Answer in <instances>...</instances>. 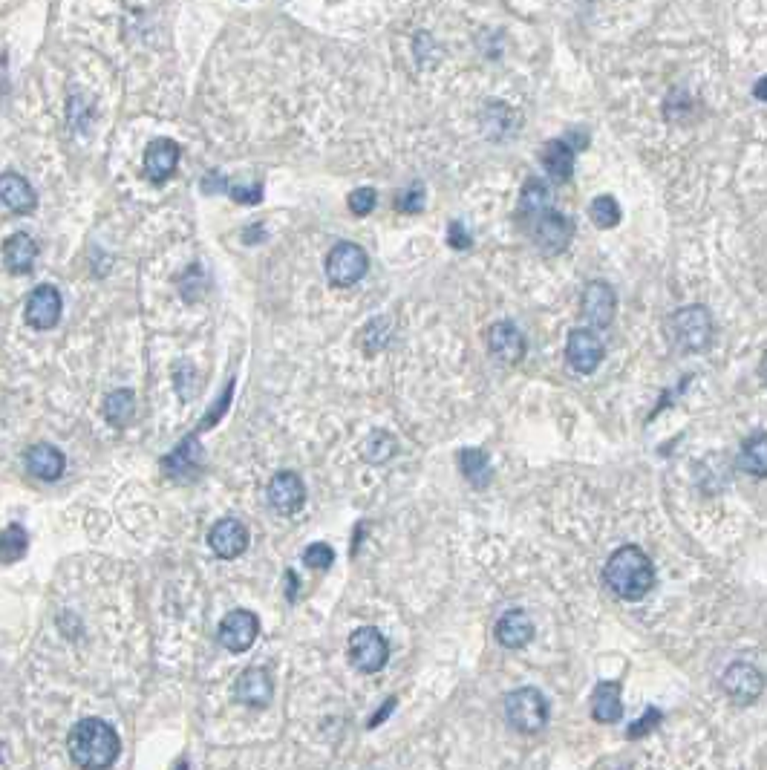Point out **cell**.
<instances>
[{
	"label": "cell",
	"instance_id": "cell-1",
	"mask_svg": "<svg viewBox=\"0 0 767 770\" xmlns=\"http://www.w3.org/2000/svg\"><path fill=\"white\" fill-rule=\"evenodd\" d=\"M70 759L81 770H107L119 759V733L104 719H84L70 730Z\"/></svg>",
	"mask_w": 767,
	"mask_h": 770
},
{
	"label": "cell",
	"instance_id": "cell-2",
	"mask_svg": "<svg viewBox=\"0 0 767 770\" xmlns=\"http://www.w3.org/2000/svg\"><path fill=\"white\" fill-rule=\"evenodd\" d=\"M603 580L620 600H644L655 586V569L641 548L623 546L609 557Z\"/></svg>",
	"mask_w": 767,
	"mask_h": 770
},
{
	"label": "cell",
	"instance_id": "cell-3",
	"mask_svg": "<svg viewBox=\"0 0 767 770\" xmlns=\"http://www.w3.org/2000/svg\"><path fill=\"white\" fill-rule=\"evenodd\" d=\"M669 344L681 352H704L713 344V318L704 306H684L667 318Z\"/></svg>",
	"mask_w": 767,
	"mask_h": 770
},
{
	"label": "cell",
	"instance_id": "cell-4",
	"mask_svg": "<svg viewBox=\"0 0 767 770\" xmlns=\"http://www.w3.org/2000/svg\"><path fill=\"white\" fill-rule=\"evenodd\" d=\"M505 716L520 733H540L548 721V701L534 687H520L505 696Z\"/></svg>",
	"mask_w": 767,
	"mask_h": 770
},
{
	"label": "cell",
	"instance_id": "cell-5",
	"mask_svg": "<svg viewBox=\"0 0 767 770\" xmlns=\"http://www.w3.org/2000/svg\"><path fill=\"white\" fill-rule=\"evenodd\" d=\"M367 272H370V257L355 243H338L326 254V277L338 289L355 286Z\"/></svg>",
	"mask_w": 767,
	"mask_h": 770
},
{
	"label": "cell",
	"instance_id": "cell-6",
	"mask_svg": "<svg viewBox=\"0 0 767 770\" xmlns=\"http://www.w3.org/2000/svg\"><path fill=\"white\" fill-rule=\"evenodd\" d=\"M349 658H352L355 670L370 675V672H378L387 667V661H390V644H387V638H384L378 629L364 626V629H358V632L349 638Z\"/></svg>",
	"mask_w": 767,
	"mask_h": 770
},
{
	"label": "cell",
	"instance_id": "cell-7",
	"mask_svg": "<svg viewBox=\"0 0 767 770\" xmlns=\"http://www.w3.org/2000/svg\"><path fill=\"white\" fill-rule=\"evenodd\" d=\"M537 243V249L545 251V254H560V251L569 249L571 237H574V223H571L566 214L560 211H545L543 217H537L531 225H525Z\"/></svg>",
	"mask_w": 767,
	"mask_h": 770
},
{
	"label": "cell",
	"instance_id": "cell-8",
	"mask_svg": "<svg viewBox=\"0 0 767 770\" xmlns=\"http://www.w3.org/2000/svg\"><path fill=\"white\" fill-rule=\"evenodd\" d=\"M603 355H606L603 341L594 335L592 329H571L569 341H566V358H569L574 373L592 375L600 367Z\"/></svg>",
	"mask_w": 767,
	"mask_h": 770
},
{
	"label": "cell",
	"instance_id": "cell-9",
	"mask_svg": "<svg viewBox=\"0 0 767 770\" xmlns=\"http://www.w3.org/2000/svg\"><path fill=\"white\" fill-rule=\"evenodd\" d=\"M257 635H260V621L248 609H234L231 615H225L223 623H220V632H217L220 644L228 652H246L254 646Z\"/></svg>",
	"mask_w": 767,
	"mask_h": 770
},
{
	"label": "cell",
	"instance_id": "cell-10",
	"mask_svg": "<svg viewBox=\"0 0 767 770\" xmlns=\"http://www.w3.org/2000/svg\"><path fill=\"white\" fill-rule=\"evenodd\" d=\"M61 292L52 283H41L29 292L26 298L24 318L32 329H52L61 321Z\"/></svg>",
	"mask_w": 767,
	"mask_h": 770
},
{
	"label": "cell",
	"instance_id": "cell-11",
	"mask_svg": "<svg viewBox=\"0 0 767 770\" xmlns=\"http://www.w3.org/2000/svg\"><path fill=\"white\" fill-rule=\"evenodd\" d=\"M615 309H618V295L609 283L592 280L583 289V318L592 323L594 329H606L615 321Z\"/></svg>",
	"mask_w": 767,
	"mask_h": 770
},
{
	"label": "cell",
	"instance_id": "cell-12",
	"mask_svg": "<svg viewBox=\"0 0 767 770\" xmlns=\"http://www.w3.org/2000/svg\"><path fill=\"white\" fill-rule=\"evenodd\" d=\"M488 349L502 364H520L528 352V341L517 323L499 321L488 329Z\"/></svg>",
	"mask_w": 767,
	"mask_h": 770
},
{
	"label": "cell",
	"instance_id": "cell-13",
	"mask_svg": "<svg viewBox=\"0 0 767 770\" xmlns=\"http://www.w3.org/2000/svg\"><path fill=\"white\" fill-rule=\"evenodd\" d=\"M724 693L733 698L736 704H753L756 698L762 696V672L756 670L753 664H730L724 672Z\"/></svg>",
	"mask_w": 767,
	"mask_h": 770
},
{
	"label": "cell",
	"instance_id": "cell-14",
	"mask_svg": "<svg viewBox=\"0 0 767 770\" xmlns=\"http://www.w3.org/2000/svg\"><path fill=\"white\" fill-rule=\"evenodd\" d=\"M303 502H306V488H303L297 473L280 471L269 482V505L277 514L292 517V514H297L303 508Z\"/></svg>",
	"mask_w": 767,
	"mask_h": 770
},
{
	"label": "cell",
	"instance_id": "cell-15",
	"mask_svg": "<svg viewBox=\"0 0 767 770\" xmlns=\"http://www.w3.org/2000/svg\"><path fill=\"white\" fill-rule=\"evenodd\" d=\"M208 546H211V551L217 557L234 560V557H240L248 548V528L240 520H234V517H225V520H220L208 531Z\"/></svg>",
	"mask_w": 767,
	"mask_h": 770
},
{
	"label": "cell",
	"instance_id": "cell-16",
	"mask_svg": "<svg viewBox=\"0 0 767 770\" xmlns=\"http://www.w3.org/2000/svg\"><path fill=\"white\" fill-rule=\"evenodd\" d=\"M179 156H182V150L174 139H153L145 148V176L153 185L168 182L176 174Z\"/></svg>",
	"mask_w": 767,
	"mask_h": 770
},
{
	"label": "cell",
	"instance_id": "cell-17",
	"mask_svg": "<svg viewBox=\"0 0 767 770\" xmlns=\"http://www.w3.org/2000/svg\"><path fill=\"white\" fill-rule=\"evenodd\" d=\"M0 199L12 214H32L38 208V194L21 174H0Z\"/></svg>",
	"mask_w": 767,
	"mask_h": 770
},
{
	"label": "cell",
	"instance_id": "cell-18",
	"mask_svg": "<svg viewBox=\"0 0 767 770\" xmlns=\"http://www.w3.org/2000/svg\"><path fill=\"white\" fill-rule=\"evenodd\" d=\"M234 696H237V701L248 704V707H266L274 696V684L272 678H269V672L260 670V667H248L237 678Z\"/></svg>",
	"mask_w": 767,
	"mask_h": 770
},
{
	"label": "cell",
	"instance_id": "cell-19",
	"mask_svg": "<svg viewBox=\"0 0 767 770\" xmlns=\"http://www.w3.org/2000/svg\"><path fill=\"white\" fill-rule=\"evenodd\" d=\"M35 260H38V243L35 237H29L24 231L6 237L3 243V266L12 274H29L35 269Z\"/></svg>",
	"mask_w": 767,
	"mask_h": 770
},
{
	"label": "cell",
	"instance_id": "cell-20",
	"mask_svg": "<svg viewBox=\"0 0 767 770\" xmlns=\"http://www.w3.org/2000/svg\"><path fill=\"white\" fill-rule=\"evenodd\" d=\"M551 208H554V202H551V188L545 185L543 179L528 176L525 185H522L520 208H517L522 225H531L537 217H543L545 211H551Z\"/></svg>",
	"mask_w": 767,
	"mask_h": 770
},
{
	"label": "cell",
	"instance_id": "cell-21",
	"mask_svg": "<svg viewBox=\"0 0 767 770\" xmlns=\"http://www.w3.org/2000/svg\"><path fill=\"white\" fill-rule=\"evenodd\" d=\"M24 462L26 468H29V473L38 476V479H44V482L61 479V473L67 468L64 453L58 448H52V445H32V448L26 450Z\"/></svg>",
	"mask_w": 767,
	"mask_h": 770
},
{
	"label": "cell",
	"instance_id": "cell-22",
	"mask_svg": "<svg viewBox=\"0 0 767 770\" xmlns=\"http://www.w3.org/2000/svg\"><path fill=\"white\" fill-rule=\"evenodd\" d=\"M531 638H534V623L522 609L502 615L496 623V641L508 649H522L525 644H531Z\"/></svg>",
	"mask_w": 767,
	"mask_h": 770
},
{
	"label": "cell",
	"instance_id": "cell-23",
	"mask_svg": "<svg viewBox=\"0 0 767 770\" xmlns=\"http://www.w3.org/2000/svg\"><path fill=\"white\" fill-rule=\"evenodd\" d=\"M543 165L545 174L551 176L554 182H569L574 174V148L569 139H554L543 148Z\"/></svg>",
	"mask_w": 767,
	"mask_h": 770
},
{
	"label": "cell",
	"instance_id": "cell-24",
	"mask_svg": "<svg viewBox=\"0 0 767 770\" xmlns=\"http://www.w3.org/2000/svg\"><path fill=\"white\" fill-rule=\"evenodd\" d=\"M592 716L600 724H615L623 719V701H620L618 681H603L597 684L592 696Z\"/></svg>",
	"mask_w": 767,
	"mask_h": 770
},
{
	"label": "cell",
	"instance_id": "cell-25",
	"mask_svg": "<svg viewBox=\"0 0 767 770\" xmlns=\"http://www.w3.org/2000/svg\"><path fill=\"white\" fill-rule=\"evenodd\" d=\"M459 468L465 473V479L476 488H488V482L494 479V465L488 459V453L479 448H465L459 453Z\"/></svg>",
	"mask_w": 767,
	"mask_h": 770
},
{
	"label": "cell",
	"instance_id": "cell-26",
	"mask_svg": "<svg viewBox=\"0 0 767 770\" xmlns=\"http://www.w3.org/2000/svg\"><path fill=\"white\" fill-rule=\"evenodd\" d=\"M199 459H202V453H199L197 439L188 436L171 456H165L162 465H165V471L171 473V476H191L199 468Z\"/></svg>",
	"mask_w": 767,
	"mask_h": 770
},
{
	"label": "cell",
	"instance_id": "cell-27",
	"mask_svg": "<svg viewBox=\"0 0 767 770\" xmlns=\"http://www.w3.org/2000/svg\"><path fill=\"white\" fill-rule=\"evenodd\" d=\"M104 416L113 427H127L136 416V396L133 390H113L104 398Z\"/></svg>",
	"mask_w": 767,
	"mask_h": 770
},
{
	"label": "cell",
	"instance_id": "cell-28",
	"mask_svg": "<svg viewBox=\"0 0 767 770\" xmlns=\"http://www.w3.org/2000/svg\"><path fill=\"white\" fill-rule=\"evenodd\" d=\"M26 546H29V537L21 525H6L0 531V563L3 566H12L18 563L26 554Z\"/></svg>",
	"mask_w": 767,
	"mask_h": 770
},
{
	"label": "cell",
	"instance_id": "cell-29",
	"mask_svg": "<svg viewBox=\"0 0 767 770\" xmlns=\"http://www.w3.org/2000/svg\"><path fill=\"white\" fill-rule=\"evenodd\" d=\"M398 450V442L387 430H375L370 439L364 442V459L372 465H384L387 459H393Z\"/></svg>",
	"mask_w": 767,
	"mask_h": 770
},
{
	"label": "cell",
	"instance_id": "cell-30",
	"mask_svg": "<svg viewBox=\"0 0 767 770\" xmlns=\"http://www.w3.org/2000/svg\"><path fill=\"white\" fill-rule=\"evenodd\" d=\"M589 214H592V223L597 228H615L620 225V202L615 197H609V194H600V197L592 199V208H589Z\"/></svg>",
	"mask_w": 767,
	"mask_h": 770
},
{
	"label": "cell",
	"instance_id": "cell-31",
	"mask_svg": "<svg viewBox=\"0 0 767 770\" xmlns=\"http://www.w3.org/2000/svg\"><path fill=\"white\" fill-rule=\"evenodd\" d=\"M742 465L750 473H756V476H765L767 473V439H765V433H756L750 442H744Z\"/></svg>",
	"mask_w": 767,
	"mask_h": 770
},
{
	"label": "cell",
	"instance_id": "cell-32",
	"mask_svg": "<svg viewBox=\"0 0 767 770\" xmlns=\"http://www.w3.org/2000/svg\"><path fill=\"white\" fill-rule=\"evenodd\" d=\"M424 185L419 182H413V185H407V188H401L396 194V208L401 214H419L421 208H424Z\"/></svg>",
	"mask_w": 767,
	"mask_h": 770
},
{
	"label": "cell",
	"instance_id": "cell-33",
	"mask_svg": "<svg viewBox=\"0 0 767 770\" xmlns=\"http://www.w3.org/2000/svg\"><path fill=\"white\" fill-rule=\"evenodd\" d=\"M375 202H378L375 188H355V191L349 194V211H352L355 217H367L372 208H375Z\"/></svg>",
	"mask_w": 767,
	"mask_h": 770
},
{
	"label": "cell",
	"instance_id": "cell-34",
	"mask_svg": "<svg viewBox=\"0 0 767 770\" xmlns=\"http://www.w3.org/2000/svg\"><path fill=\"white\" fill-rule=\"evenodd\" d=\"M303 560H306V566H312V569H329L332 563H335V551L326 546V543H315V546H309L303 551Z\"/></svg>",
	"mask_w": 767,
	"mask_h": 770
},
{
	"label": "cell",
	"instance_id": "cell-35",
	"mask_svg": "<svg viewBox=\"0 0 767 770\" xmlns=\"http://www.w3.org/2000/svg\"><path fill=\"white\" fill-rule=\"evenodd\" d=\"M225 194L234 199V202L257 205V202L263 199V185H260V182H254V185H231V182H228V191H225Z\"/></svg>",
	"mask_w": 767,
	"mask_h": 770
},
{
	"label": "cell",
	"instance_id": "cell-36",
	"mask_svg": "<svg viewBox=\"0 0 767 770\" xmlns=\"http://www.w3.org/2000/svg\"><path fill=\"white\" fill-rule=\"evenodd\" d=\"M447 246L453 251H468L473 246L471 231H465V225L459 223V220H453V223L447 225Z\"/></svg>",
	"mask_w": 767,
	"mask_h": 770
},
{
	"label": "cell",
	"instance_id": "cell-37",
	"mask_svg": "<svg viewBox=\"0 0 767 770\" xmlns=\"http://www.w3.org/2000/svg\"><path fill=\"white\" fill-rule=\"evenodd\" d=\"M658 721H661V713H658L655 707H649V710L644 713V719L635 721V727H629V730H626V736H629V739H641V736H646L649 730H655V727H658Z\"/></svg>",
	"mask_w": 767,
	"mask_h": 770
},
{
	"label": "cell",
	"instance_id": "cell-38",
	"mask_svg": "<svg viewBox=\"0 0 767 770\" xmlns=\"http://www.w3.org/2000/svg\"><path fill=\"white\" fill-rule=\"evenodd\" d=\"M231 393H234V381H231V384L225 387L220 407H214V410H211V413L205 416V422H202V427H211V424H214V422H217V419H220V416H223V410H225V407H228V401H231Z\"/></svg>",
	"mask_w": 767,
	"mask_h": 770
},
{
	"label": "cell",
	"instance_id": "cell-39",
	"mask_svg": "<svg viewBox=\"0 0 767 770\" xmlns=\"http://www.w3.org/2000/svg\"><path fill=\"white\" fill-rule=\"evenodd\" d=\"M202 191L205 194H217V191H228V179L223 174H208L202 179Z\"/></svg>",
	"mask_w": 767,
	"mask_h": 770
},
{
	"label": "cell",
	"instance_id": "cell-40",
	"mask_svg": "<svg viewBox=\"0 0 767 770\" xmlns=\"http://www.w3.org/2000/svg\"><path fill=\"white\" fill-rule=\"evenodd\" d=\"M393 707H396V698H387V701H384V707H381V710H378V713H375V716L370 719V727H378L381 721L393 713Z\"/></svg>",
	"mask_w": 767,
	"mask_h": 770
},
{
	"label": "cell",
	"instance_id": "cell-41",
	"mask_svg": "<svg viewBox=\"0 0 767 770\" xmlns=\"http://www.w3.org/2000/svg\"><path fill=\"white\" fill-rule=\"evenodd\" d=\"M765 96H767V93H765V78H759V81H756V99L765 101Z\"/></svg>",
	"mask_w": 767,
	"mask_h": 770
},
{
	"label": "cell",
	"instance_id": "cell-42",
	"mask_svg": "<svg viewBox=\"0 0 767 770\" xmlns=\"http://www.w3.org/2000/svg\"><path fill=\"white\" fill-rule=\"evenodd\" d=\"M174 770H188V762H185V759H179Z\"/></svg>",
	"mask_w": 767,
	"mask_h": 770
},
{
	"label": "cell",
	"instance_id": "cell-43",
	"mask_svg": "<svg viewBox=\"0 0 767 770\" xmlns=\"http://www.w3.org/2000/svg\"><path fill=\"white\" fill-rule=\"evenodd\" d=\"M0 64H6V55H3V52H0Z\"/></svg>",
	"mask_w": 767,
	"mask_h": 770
}]
</instances>
